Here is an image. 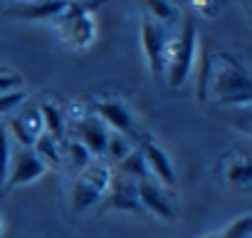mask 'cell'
I'll return each mask as SVG.
<instances>
[{"mask_svg":"<svg viewBox=\"0 0 252 238\" xmlns=\"http://www.w3.org/2000/svg\"><path fill=\"white\" fill-rule=\"evenodd\" d=\"M195 23L188 18L181 28V35L176 38H166L163 45V55H161V67L168 75V82L173 87H181L186 82V77L190 75L193 65H195Z\"/></svg>","mask_w":252,"mask_h":238,"instance_id":"1","label":"cell"},{"mask_svg":"<svg viewBox=\"0 0 252 238\" xmlns=\"http://www.w3.org/2000/svg\"><path fill=\"white\" fill-rule=\"evenodd\" d=\"M94 109H96V117L101 119V122H104L109 129H114V134H121V137H126V139H139V137H141L134 114L129 112V107H126L124 102H119V99H106V102H96Z\"/></svg>","mask_w":252,"mask_h":238,"instance_id":"2","label":"cell"},{"mask_svg":"<svg viewBox=\"0 0 252 238\" xmlns=\"http://www.w3.org/2000/svg\"><path fill=\"white\" fill-rule=\"evenodd\" d=\"M47 171V166L40 161V157L32 152V149H13L10 154V166H8V186H25L35 179H40L42 174Z\"/></svg>","mask_w":252,"mask_h":238,"instance_id":"3","label":"cell"},{"mask_svg":"<svg viewBox=\"0 0 252 238\" xmlns=\"http://www.w3.org/2000/svg\"><path fill=\"white\" fill-rule=\"evenodd\" d=\"M74 124V134H77V142L92 154V157H101L106 152V142L111 137V129L101 122L96 114H87L79 122H72Z\"/></svg>","mask_w":252,"mask_h":238,"instance_id":"4","label":"cell"},{"mask_svg":"<svg viewBox=\"0 0 252 238\" xmlns=\"http://www.w3.org/2000/svg\"><path fill=\"white\" fill-rule=\"evenodd\" d=\"M141 38H144V52L149 57V65H151V72L156 75H163V67H161V55H163V45H166V28L158 25L156 20L151 18H144V25H141Z\"/></svg>","mask_w":252,"mask_h":238,"instance_id":"5","label":"cell"},{"mask_svg":"<svg viewBox=\"0 0 252 238\" xmlns=\"http://www.w3.org/2000/svg\"><path fill=\"white\" fill-rule=\"evenodd\" d=\"M139 149H141V154H144V161H146V166H149L151 179L158 176L163 184L171 186V184L176 181V174H173V164H171V159L166 157V152H163L158 144H154V139H144Z\"/></svg>","mask_w":252,"mask_h":238,"instance_id":"6","label":"cell"},{"mask_svg":"<svg viewBox=\"0 0 252 238\" xmlns=\"http://www.w3.org/2000/svg\"><path fill=\"white\" fill-rule=\"evenodd\" d=\"M136 186H139V203H141V208H149V211H154L161 218H171L173 216V206H171L168 196L161 191V186L154 179L136 181Z\"/></svg>","mask_w":252,"mask_h":238,"instance_id":"7","label":"cell"},{"mask_svg":"<svg viewBox=\"0 0 252 238\" xmlns=\"http://www.w3.org/2000/svg\"><path fill=\"white\" fill-rule=\"evenodd\" d=\"M109 191H111V203L116 208H124V211H141V203H139V186L134 179H126V176H111V184H109Z\"/></svg>","mask_w":252,"mask_h":238,"instance_id":"8","label":"cell"},{"mask_svg":"<svg viewBox=\"0 0 252 238\" xmlns=\"http://www.w3.org/2000/svg\"><path fill=\"white\" fill-rule=\"evenodd\" d=\"M116 169H119V176L134 179V181L151 179V174H149V166H146V161H144V154H141V149H139V147H134L129 154H126V157H124V159L116 164Z\"/></svg>","mask_w":252,"mask_h":238,"instance_id":"9","label":"cell"},{"mask_svg":"<svg viewBox=\"0 0 252 238\" xmlns=\"http://www.w3.org/2000/svg\"><path fill=\"white\" fill-rule=\"evenodd\" d=\"M40 117H42L45 134H50V137H55L57 142H62V139H64V129H67V122H64L62 112H60L52 102H45V104H40Z\"/></svg>","mask_w":252,"mask_h":238,"instance_id":"10","label":"cell"},{"mask_svg":"<svg viewBox=\"0 0 252 238\" xmlns=\"http://www.w3.org/2000/svg\"><path fill=\"white\" fill-rule=\"evenodd\" d=\"M101 196H104L101 191H96L89 181H84V179L79 176V179L74 181V189H72V208H74L77 213H84V211L92 208Z\"/></svg>","mask_w":252,"mask_h":238,"instance_id":"11","label":"cell"},{"mask_svg":"<svg viewBox=\"0 0 252 238\" xmlns=\"http://www.w3.org/2000/svg\"><path fill=\"white\" fill-rule=\"evenodd\" d=\"M32 152L40 157V161L45 166H57L60 159H62V149H60V142L50 134H40L32 144Z\"/></svg>","mask_w":252,"mask_h":238,"instance_id":"12","label":"cell"},{"mask_svg":"<svg viewBox=\"0 0 252 238\" xmlns=\"http://www.w3.org/2000/svg\"><path fill=\"white\" fill-rule=\"evenodd\" d=\"M62 157H64V161H69L77 171L87 169V166L94 161V157H92V154H89L77 139H69V142L62 144Z\"/></svg>","mask_w":252,"mask_h":238,"instance_id":"13","label":"cell"},{"mask_svg":"<svg viewBox=\"0 0 252 238\" xmlns=\"http://www.w3.org/2000/svg\"><path fill=\"white\" fill-rule=\"evenodd\" d=\"M64 10V3H45V5H25V8H15L10 10L13 15H20V18H50V15H57Z\"/></svg>","mask_w":252,"mask_h":238,"instance_id":"14","label":"cell"},{"mask_svg":"<svg viewBox=\"0 0 252 238\" xmlns=\"http://www.w3.org/2000/svg\"><path fill=\"white\" fill-rule=\"evenodd\" d=\"M134 149V144H131V139H126V137H121V134H114L111 132V137H109V142H106V152L104 154H109L116 164L129 154Z\"/></svg>","mask_w":252,"mask_h":238,"instance_id":"15","label":"cell"},{"mask_svg":"<svg viewBox=\"0 0 252 238\" xmlns=\"http://www.w3.org/2000/svg\"><path fill=\"white\" fill-rule=\"evenodd\" d=\"M10 154H13V142L8 137V129L0 127V184L8 176V166H10Z\"/></svg>","mask_w":252,"mask_h":238,"instance_id":"16","label":"cell"},{"mask_svg":"<svg viewBox=\"0 0 252 238\" xmlns=\"http://www.w3.org/2000/svg\"><path fill=\"white\" fill-rule=\"evenodd\" d=\"M146 10L154 15L151 20H156V23H158V25H163V28H166V25L176 18V13H178L173 5H166V3H149V5H146Z\"/></svg>","mask_w":252,"mask_h":238,"instance_id":"17","label":"cell"},{"mask_svg":"<svg viewBox=\"0 0 252 238\" xmlns=\"http://www.w3.org/2000/svg\"><path fill=\"white\" fill-rule=\"evenodd\" d=\"M25 92L23 89H10V92H3L0 94V114H8V112H15V107L20 104V102H25Z\"/></svg>","mask_w":252,"mask_h":238,"instance_id":"18","label":"cell"},{"mask_svg":"<svg viewBox=\"0 0 252 238\" xmlns=\"http://www.w3.org/2000/svg\"><path fill=\"white\" fill-rule=\"evenodd\" d=\"M220 238H250V216H242L240 221H235Z\"/></svg>","mask_w":252,"mask_h":238,"instance_id":"19","label":"cell"},{"mask_svg":"<svg viewBox=\"0 0 252 238\" xmlns=\"http://www.w3.org/2000/svg\"><path fill=\"white\" fill-rule=\"evenodd\" d=\"M232 184H242L247 186L250 181V164L247 161H232V169H230V176H227Z\"/></svg>","mask_w":252,"mask_h":238,"instance_id":"20","label":"cell"}]
</instances>
